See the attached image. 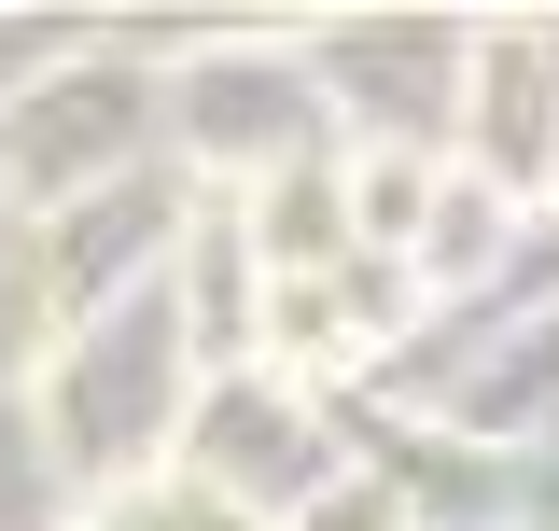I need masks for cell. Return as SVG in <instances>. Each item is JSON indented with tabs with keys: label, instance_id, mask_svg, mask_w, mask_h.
Here are the masks:
<instances>
[{
	"label": "cell",
	"instance_id": "cell-1",
	"mask_svg": "<svg viewBox=\"0 0 559 531\" xmlns=\"http://www.w3.org/2000/svg\"><path fill=\"white\" fill-rule=\"evenodd\" d=\"M112 531H238V518H224V504H127Z\"/></svg>",
	"mask_w": 559,
	"mask_h": 531
}]
</instances>
